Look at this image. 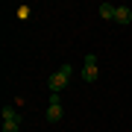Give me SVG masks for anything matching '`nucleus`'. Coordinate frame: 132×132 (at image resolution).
Instances as JSON below:
<instances>
[{"label":"nucleus","instance_id":"5","mask_svg":"<svg viewBox=\"0 0 132 132\" xmlns=\"http://www.w3.org/2000/svg\"><path fill=\"white\" fill-rule=\"evenodd\" d=\"M82 79L85 82H94L97 79V65H82Z\"/></svg>","mask_w":132,"mask_h":132},{"label":"nucleus","instance_id":"7","mask_svg":"<svg viewBox=\"0 0 132 132\" xmlns=\"http://www.w3.org/2000/svg\"><path fill=\"white\" fill-rule=\"evenodd\" d=\"M21 123H12V120H3V132H18Z\"/></svg>","mask_w":132,"mask_h":132},{"label":"nucleus","instance_id":"4","mask_svg":"<svg viewBox=\"0 0 132 132\" xmlns=\"http://www.w3.org/2000/svg\"><path fill=\"white\" fill-rule=\"evenodd\" d=\"M114 9H118V6H112V3H100V18L114 21Z\"/></svg>","mask_w":132,"mask_h":132},{"label":"nucleus","instance_id":"1","mask_svg":"<svg viewBox=\"0 0 132 132\" xmlns=\"http://www.w3.org/2000/svg\"><path fill=\"white\" fill-rule=\"evenodd\" d=\"M71 73H73V68H71V65H62L59 71H56V73H53L50 79H47V85H50V91H53V94H59V91H62V88L68 85Z\"/></svg>","mask_w":132,"mask_h":132},{"label":"nucleus","instance_id":"6","mask_svg":"<svg viewBox=\"0 0 132 132\" xmlns=\"http://www.w3.org/2000/svg\"><path fill=\"white\" fill-rule=\"evenodd\" d=\"M0 114H3V120H12V123H21V114L15 112L12 106H3V112H0Z\"/></svg>","mask_w":132,"mask_h":132},{"label":"nucleus","instance_id":"8","mask_svg":"<svg viewBox=\"0 0 132 132\" xmlns=\"http://www.w3.org/2000/svg\"><path fill=\"white\" fill-rule=\"evenodd\" d=\"M82 65H97V56H94V53H85V59H82Z\"/></svg>","mask_w":132,"mask_h":132},{"label":"nucleus","instance_id":"3","mask_svg":"<svg viewBox=\"0 0 132 132\" xmlns=\"http://www.w3.org/2000/svg\"><path fill=\"white\" fill-rule=\"evenodd\" d=\"M114 21L126 27L129 21H132V12H129V6H118V9H114Z\"/></svg>","mask_w":132,"mask_h":132},{"label":"nucleus","instance_id":"2","mask_svg":"<svg viewBox=\"0 0 132 132\" xmlns=\"http://www.w3.org/2000/svg\"><path fill=\"white\" fill-rule=\"evenodd\" d=\"M47 120H50V123L62 120V100H59V94H53V97H50V106H47Z\"/></svg>","mask_w":132,"mask_h":132}]
</instances>
